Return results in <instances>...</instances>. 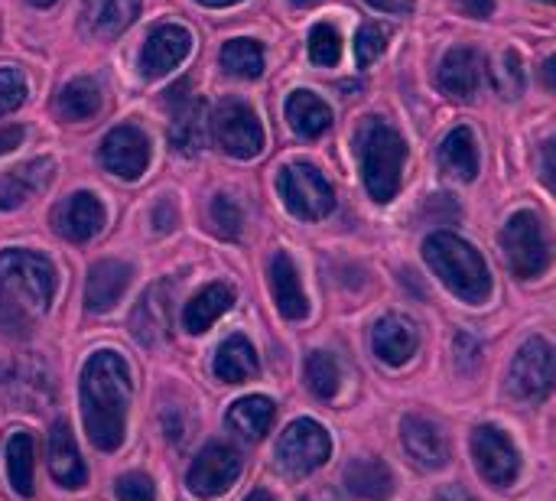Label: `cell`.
<instances>
[{
	"instance_id": "14",
	"label": "cell",
	"mask_w": 556,
	"mask_h": 501,
	"mask_svg": "<svg viewBox=\"0 0 556 501\" xmlns=\"http://www.w3.org/2000/svg\"><path fill=\"white\" fill-rule=\"evenodd\" d=\"M166 104L173 111V127H169V140L176 147V153L182 156H195L205 143L202 134V101L192 95L189 82H179L166 91Z\"/></svg>"
},
{
	"instance_id": "11",
	"label": "cell",
	"mask_w": 556,
	"mask_h": 501,
	"mask_svg": "<svg viewBox=\"0 0 556 501\" xmlns=\"http://www.w3.org/2000/svg\"><path fill=\"white\" fill-rule=\"evenodd\" d=\"M241 476V456L225 443H208L189 466L186 486L195 499H218L225 496Z\"/></svg>"
},
{
	"instance_id": "20",
	"label": "cell",
	"mask_w": 556,
	"mask_h": 501,
	"mask_svg": "<svg viewBox=\"0 0 556 501\" xmlns=\"http://www.w3.org/2000/svg\"><path fill=\"white\" fill-rule=\"evenodd\" d=\"M130 277H134L130 264H124V261H98L88 271V280H85V310L88 313H108L124 297Z\"/></svg>"
},
{
	"instance_id": "6",
	"label": "cell",
	"mask_w": 556,
	"mask_h": 501,
	"mask_svg": "<svg viewBox=\"0 0 556 501\" xmlns=\"http://www.w3.org/2000/svg\"><path fill=\"white\" fill-rule=\"evenodd\" d=\"M277 189H280L287 212L303 222H319L336 209V192H332L329 179L313 163L283 166L277 176Z\"/></svg>"
},
{
	"instance_id": "25",
	"label": "cell",
	"mask_w": 556,
	"mask_h": 501,
	"mask_svg": "<svg viewBox=\"0 0 556 501\" xmlns=\"http://www.w3.org/2000/svg\"><path fill=\"white\" fill-rule=\"evenodd\" d=\"M235 303V290L228 284H208L202 287L182 310V329L189 336H202L212 329L215 320H222Z\"/></svg>"
},
{
	"instance_id": "26",
	"label": "cell",
	"mask_w": 556,
	"mask_h": 501,
	"mask_svg": "<svg viewBox=\"0 0 556 501\" xmlns=\"http://www.w3.org/2000/svg\"><path fill=\"white\" fill-rule=\"evenodd\" d=\"M274 414H277V408H274L270 398L251 394V398H241V401H235V404L228 408L225 424H228V430H231L235 437H241V440H248V443H261V440L270 434Z\"/></svg>"
},
{
	"instance_id": "44",
	"label": "cell",
	"mask_w": 556,
	"mask_h": 501,
	"mask_svg": "<svg viewBox=\"0 0 556 501\" xmlns=\"http://www.w3.org/2000/svg\"><path fill=\"white\" fill-rule=\"evenodd\" d=\"M365 3L375 10H384V13H410L414 10V0H365Z\"/></svg>"
},
{
	"instance_id": "47",
	"label": "cell",
	"mask_w": 556,
	"mask_h": 501,
	"mask_svg": "<svg viewBox=\"0 0 556 501\" xmlns=\"http://www.w3.org/2000/svg\"><path fill=\"white\" fill-rule=\"evenodd\" d=\"M554 68H556V59H547V62H544V85H547L551 91H554V88H556Z\"/></svg>"
},
{
	"instance_id": "30",
	"label": "cell",
	"mask_w": 556,
	"mask_h": 501,
	"mask_svg": "<svg viewBox=\"0 0 556 501\" xmlns=\"http://www.w3.org/2000/svg\"><path fill=\"white\" fill-rule=\"evenodd\" d=\"M287 121H290V127L300 137H319V134L329 130L332 111H329V104L319 95H313V91L303 88V91H293L287 98Z\"/></svg>"
},
{
	"instance_id": "18",
	"label": "cell",
	"mask_w": 556,
	"mask_h": 501,
	"mask_svg": "<svg viewBox=\"0 0 556 501\" xmlns=\"http://www.w3.org/2000/svg\"><path fill=\"white\" fill-rule=\"evenodd\" d=\"M417 346H420V336H417V326L407 316H384V320L375 323L371 349L384 365H391V368L407 365L417 355Z\"/></svg>"
},
{
	"instance_id": "27",
	"label": "cell",
	"mask_w": 556,
	"mask_h": 501,
	"mask_svg": "<svg viewBox=\"0 0 556 501\" xmlns=\"http://www.w3.org/2000/svg\"><path fill=\"white\" fill-rule=\"evenodd\" d=\"M342 479H345V492L355 499L384 501L394 496V476H391L388 463H381V460H368V456L352 460L345 466Z\"/></svg>"
},
{
	"instance_id": "49",
	"label": "cell",
	"mask_w": 556,
	"mask_h": 501,
	"mask_svg": "<svg viewBox=\"0 0 556 501\" xmlns=\"http://www.w3.org/2000/svg\"><path fill=\"white\" fill-rule=\"evenodd\" d=\"M202 7H231V3H241V0H199Z\"/></svg>"
},
{
	"instance_id": "46",
	"label": "cell",
	"mask_w": 556,
	"mask_h": 501,
	"mask_svg": "<svg viewBox=\"0 0 556 501\" xmlns=\"http://www.w3.org/2000/svg\"><path fill=\"white\" fill-rule=\"evenodd\" d=\"M544 179L547 186H554V140L544 143Z\"/></svg>"
},
{
	"instance_id": "16",
	"label": "cell",
	"mask_w": 556,
	"mask_h": 501,
	"mask_svg": "<svg viewBox=\"0 0 556 501\" xmlns=\"http://www.w3.org/2000/svg\"><path fill=\"white\" fill-rule=\"evenodd\" d=\"M189 52H192V33L186 26L163 23L147 36V42L140 49V72L147 78H160V75L173 72Z\"/></svg>"
},
{
	"instance_id": "32",
	"label": "cell",
	"mask_w": 556,
	"mask_h": 501,
	"mask_svg": "<svg viewBox=\"0 0 556 501\" xmlns=\"http://www.w3.org/2000/svg\"><path fill=\"white\" fill-rule=\"evenodd\" d=\"M55 108L65 121H88L101 111V88L94 78H72L59 98H55Z\"/></svg>"
},
{
	"instance_id": "12",
	"label": "cell",
	"mask_w": 556,
	"mask_h": 501,
	"mask_svg": "<svg viewBox=\"0 0 556 501\" xmlns=\"http://www.w3.org/2000/svg\"><path fill=\"white\" fill-rule=\"evenodd\" d=\"M401 443L407 450V456L414 460L417 469L427 473H440L450 466V440L443 434V427L424 414H407L401 421Z\"/></svg>"
},
{
	"instance_id": "22",
	"label": "cell",
	"mask_w": 556,
	"mask_h": 501,
	"mask_svg": "<svg viewBox=\"0 0 556 501\" xmlns=\"http://www.w3.org/2000/svg\"><path fill=\"white\" fill-rule=\"evenodd\" d=\"M140 16V0H85L81 3V26L94 39L121 36Z\"/></svg>"
},
{
	"instance_id": "9",
	"label": "cell",
	"mask_w": 556,
	"mask_h": 501,
	"mask_svg": "<svg viewBox=\"0 0 556 501\" xmlns=\"http://www.w3.org/2000/svg\"><path fill=\"white\" fill-rule=\"evenodd\" d=\"M508 391L518 401H544L554 391V349L547 339H528L508 372Z\"/></svg>"
},
{
	"instance_id": "24",
	"label": "cell",
	"mask_w": 556,
	"mask_h": 501,
	"mask_svg": "<svg viewBox=\"0 0 556 501\" xmlns=\"http://www.w3.org/2000/svg\"><path fill=\"white\" fill-rule=\"evenodd\" d=\"M130 333L137 342L156 346L169 336V290L166 284H156L143 293V300L137 303L134 316H130Z\"/></svg>"
},
{
	"instance_id": "37",
	"label": "cell",
	"mask_w": 556,
	"mask_h": 501,
	"mask_svg": "<svg viewBox=\"0 0 556 501\" xmlns=\"http://www.w3.org/2000/svg\"><path fill=\"white\" fill-rule=\"evenodd\" d=\"M495 91L502 98H518L525 91V68H521V55L515 49H508L502 59H498V68H495Z\"/></svg>"
},
{
	"instance_id": "4",
	"label": "cell",
	"mask_w": 556,
	"mask_h": 501,
	"mask_svg": "<svg viewBox=\"0 0 556 501\" xmlns=\"http://www.w3.org/2000/svg\"><path fill=\"white\" fill-rule=\"evenodd\" d=\"M355 150H358L362 179H365L368 196L381 205L391 202L404 179V163H407L404 137L381 117H365L355 134Z\"/></svg>"
},
{
	"instance_id": "23",
	"label": "cell",
	"mask_w": 556,
	"mask_h": 501,
	"mask_svg": "<svg viewBox=\"0 0 556 501\" xmlns=\"http://www.w3.org/2000/svg\"><path fill=\"white\" fill-rule=\"evenodd\" d=\"M267 277H270V290H274V300H277L280 316H283V320H290V323L306 320L309 303H306V293H303L300 274H296L293 261H290L283 251H277V254L270 258V271H267Z\"/></svg>"
},
{
	"instance_id": "2",
	"label": "cell",
	"mask_w": 556,
	"mask_h": 501,
	"mask_svg": "<svg viewBox=\"0 0 556 501\" xmlns=\"http://www.w3.org/2000/svg\"><path fill=\"white\" fill-rule=\"evenodd\" d=\"M55 297V267L26 248L0 254V333L29 336Z\"/></svg>"
},
{
	"instance_id": "33",
	"label": "cell",
	"mask_w": 556,
	"mask_h": 501,
	"mask_svg": "<svg viewBox=\"0 0 556 501\" xmlns=\"http://www.w3.org/2000/svg\"><path fill=\"white\" fill-rule=\"evenodd\" d=\"M222 65L235 78H257L264 72V49L257 39H228L222 46Z\"/></svg>"
},
{
	"instance_id": "21",
	"label": "cell",
	"mask_w": 556,
	"mask_h": 501,
	"mask_svg": "<svg viewBox=\"0 0 556 501\" xmlns=\"http://www.w3.org/2000/svg\"><path fill=\"white\" fill-rule=\"evenodd\" d=\"M49 473L62 489H81L88 483V469L78 456L75 437L65 421H55L49 430Z\"/></svg>"
},
{
	"instance_id": "52",
	"label": "cell",
	"mask_w": 556,
	"mask_h": 501,
	"mask_svg": "<svg viewBox=\"0 0 556 501\" xmlns=\"http://www.w3.org/2000/svg\"><path fill=\"white\" fill-rule=\"evenodd\" d=\"M547 3H554V0H547Z\"/></svg>"
},
{
	"instance_id": "7",
	"label": "cell",
	"mask_w": 556,
	"mask_h": 501,
	"mask_svg": "<svg viewBox=\"0 0 556 501\" xmlns=\"http://www.w3.org/2000/svg\"><path fill=\"white\" fill-rule=\"evenodd\" d=\"M329 456H332V437L323 424H316L309 417L293 421L277 443V463L293 479L316 473L319 466L329 463Z\"/></svg>"
},
{
	"instance_id": "1",
	"label": "cell",
	"mask_w": 556,
	"mask_h": 501,
	"mask_svg": "<svg viewBox=\"0 0 556 501\" xmlns=\"http://www.w3.org/2000/svg\"><path fill=\"white\" fill-rule=\"evenodd\" d=\"M130 368L117 352H94L81 368V421L88 430V440L114 453L124 443L127 430V408H130Z\"/></svg>"
},
{
	"instance_id": "50",
	"label": "cell",
	"mask_w": 556,
	"mask_h": 501,
	"mask_svg": "<svg viewBox=\"0 0 556 501\" xmlns=\"http://www.w3.org/2000/svg\"><path fill=\"white\" fill-rule=\"evenodd\" d=\"M29 3H33V7H52L55 0H29Z\"/></svg>"
},
{
	"instance_id": "39",
	"label": "cell",
	"mask_w": 556,
	"mask_h": 501,
	"mask_svg": "<svg viewBox=\"0 0 556 501\" xmlns=\"http://www.w3.org/2000/svg\"><path fill=\"white\" fill-rule=\"evenodd\" d=\"M26 98V78L16 65L0 68V117L10 114L13 108H20Z\"/></svg>"
},
{
	"instance_id": "17",
	"label": "cell",
	"mask_w": 556,
	"mask_h": 501,
	"mask_svg": "<svg viewBox=\"0 0 556 501\" xmlns=\"http://www.w3.org/2000/svg\"><path fill=\"white\" fill-rule=\"evenodd\" d=\"M52 176H55V160L49 156H36L0 176V212H13L23 202H29L36 192H42L52 183Z\"/></svg>"
},
{
	"instance_id": "10",
	"label": "cell",
	"mask_w": 556,
	"mask_h": 501,
	"mask_svg": "<svg viewBox=\"0 0 556 501\" xmlns=\"http://www.w3.org/2000/svg\"><path fill=\"white\" fill-rule=\"evenodd\" d=\"M472 460L479 476L495 486V489H508L515 486L518 473H521V456L518 447L511 443V437L492 424H482L472 430Z\"/></svg>"
},
{
	"instance_id": "5",
	"label": "cell",
	"mask_w": 556,
	"mask_h": 501,
	"mask_svg": "<svg viewBox=\"0 0 556 501\" xmlns=\"http://www.w3.org/2000/svg\"><path fill=\"white\" fill-rule=\"evenodd\" d=\"M502 251L508 258V267L521 280H534L551 267V245L544 222L534 212H518L511 222L502 228Z\"/></svg>"
},
{
	"instance_id": "41",
	"label": "cell",
	"mask_w": 556,
	"mask_h": 501,
	"mask_svg": "<svg viewBox=\"0 0 556 501\" xmlns=\"http://www.w3.org/2000/svg\"><path fill=\"white\" fill-rule=\"evenodd\" d=\"M424 215H427V222H433L437 215H440V222H453V218H459V205L450 196H433V199H427Z\"/></svg>"
},
{
	"instance_id": "51",
	"label": "cell",
	"mask_w": 556,
	"mask_h": 501,
	"mask_svg": "<svg viewBox=\"0 0 556 501\" xmlns=\"http://www.w3.org/2000/svg\"><path fill=\"white\" fill-rule=\"evenodd\" d=\"M293 3H313V0H293Z\"/></svg>"
},
{
	"instance_id": "35",
	"label": "cell",
	"mask_w": 556,
	"mask_h": 501,
	"mask_svg": "<svg viewBox=\"0 0 556 501\" xmlns=\"http://www.w3.org/2000/svg\"><path fill=\"white\" fill-rule=\"evenodd\" d=\"M342 55V36L332 23H316L309 33V59L316 65H336Z\"/></svg>"
},
{
	"instance_id": "40",
	"label": "cell",
	"mask_w": 556,
	"mask_h": 501,
	"mask_svg": "<svg viewBox=\"0 0 556 501\" xmlns=\"http://www.w3.org/2000/svg\"><path fill=\"white\" fill-rule=\"evenodd\" d=\"M114 492H117V499L121 501H156V486H153V479L143 476V473H127V476H121L117 486H114Z\"/></svg>"
},
{
	"instance_id": "13",
	"label": "cell",
	"mask_w": 556,
	"mask_h": 501,
	"mask_svg": "<svg viewBox=\"0 0 556 501\" xmlns=\"http://www.w3.org/2000/svg\"><path fill=\"white\" fill-rule=\"evenodd\" d=\"M101 163L121 179H140L150 166V140L140 127L121 124L101 140Z\"/></svg>"
},
{
	"instance_id": "8",
	"label": "cell",
	"mask_w": 556,
	"mask_h": 501,
	"mask_svg": "<svg viewBox=\"0 0 556 501\" xmlns=\"http://www.w3.org/2000/svg\"><path fill=\"white\" fill-rule=\"evenodd\" d=\"M212 134H215L218 147L235 160H254L264 150L261 121L251 111V104H244L238 98L218 104V111L212 114Z\"/></svg>"
},
{
	"instance_id": "38",
	"label": "cell",
	"mask_w": 556,
	"mask_h": 501,
	"mask_svg": "<svg viewBox=\"0 0 556 501\" xmlns=\"http://www.w3.org/2000/svg\"><path fill=\"white\" fill-rule=\"evenodd\" d=\"M388 49V29L378 26V23H368L358 29V39H355V55H358V65H371L375 59H381V52Z\"/></svg>"
},
{
	"instance_id": "48",
	"label": "cell",
	"mask_w": 556,
	"mask_h": 501,
	"mask_svg": "<svg viewBox=\"0 0 556 501\" xmlns=\"http://www.w3.org/2000/svg\"><path fill=\"white\" fill-rule=\"evenodd\" d=\"M244 501H277V499H274L270 492H264V489H254V492H251Z\"/></svg>"
},
{
	"instance_id": "42",
	"label": "cell",
	"mask_w": 556,
	"mask_h": 501,
	"mask_svg": "<svg viewBox=\"0 0 556 501\" xmlns=\"http://www.w3.org/2000/svg\"><path fill=\"white\" fill-rule=\"evenodd\" d=\"M153 228L156 231H173L176 228V205L173 199H160L153 209Z\"/></svg>"
},
{
	"instance_id": "31",
	"label": "cell",
	"mask_w": 556,
	"mask_h": 501,
	"mask_svg": "<svg viewBox=\"0 0 556 501\" xmlns=\"http://www.w3.org/2000/svg\"><path fill=\"white\" fill-rule=\"evenodd\" d=\"M33 460H36V450H33V437L26 430H16L10 434L7 440V479H10V489L23 499H29L36 492V483H33Z\"/></svg>"
},
{
	"instance_id": "34",
	"label": "cell",
	"mask_w": 556,
	"mask_h": 501,
	"mask_svg": "<svg viewBox=\"0 0 556 501\" xmlns=\"http://www.w3.org/2000/svg\"><path fill=\"white\" fill-rule=\"evenodd\" d=\"M306 385L319 401H332L339 394V385H342L339 362L329 352H313L306 359Z\"/></svg>"
},
{
	"instance_id": "19",
	"label": "cell",
	"mask_w": 556,
	"mask_h": 501,
	"mask_svg": "<svg viewBox=\"0 0 556 501\" xmlns=\"http://www.w3.org/2000/svg\"><path fill=\"white\" fill-rule=\"evenodd\" d=\"M482 52L472 49V46H456L443 55L440 62V88L450 95V98H459V101H469L476 91H479V82H482Z\"/></svg>"
},
{
	"instance_id": "36",
	"label": "cell",
	"mask_w": 556,
	"mask_h": 501,
	"mask_svg": "<svg viewBox=\"0 0 556 501\" xmlns=\"http://www.w3.org/2000/svg\"><path fill=\"white\" fill-rule=\"evenodd\" d=\"M208 225H212V231L218 238H238L241 225H244V215H241V209L228 196H215L208 202Z\"/></svg>"
},
{
	"instance_id": "15",
	"label": "cell",
	"mask_w": 556,
	"mask_h": 501,
	"mask_svg": "<svg viewBox=\"0 0 556 501\" xmlns=\"http://www.w3.org/2000/svg\"><path fill=\"white\" fill-rule=\"evenodd\" d=\"M52 228L65 241H75V245H85V241L98 238L101 228H104V205H101V199L91 196V192H75V196L62 199L52 209Z\"/></svg>"
},
{
	"instance_id": "29",
	"label": "cell",
	"mask_w": 556,
	"mask_h": 501,
	"mask_svg": "<svg viewBox=\"0 0 556 501\" xmlns=\"http://www.w3.org/2000/svg\"><path fill=\"white\" fill-rule=\"evenodd\" d=\"M440 166L446 176H456L463 183H472L479 176V147L469 127H456L443 147H440Z\"/></svg>"
},
{
	"instance_id": "3",
	"label": "cell",
	"mask_w": 556,
	"mask_h": 501,
	"mask_svg": "<svg viewBox=\"0 0 556 501\" xmlns=\"http://www.w3.org/2000/svg\"><path fill=\"white\" fill-rule=\"evenodd\" d=\"M424 258L430 271L440 277V284L456 293L459 300L479 306L492 297V274L485 258L459 235L453 231H433L424 241Z\"/></svg>"
},
{
	"instance_id": "28",
	"label": "cell",
	"mask_w": 556,
	"mask_h": 501,
	"mask_svg": "<svg viewBox=\"0 0 556 501\" xmlns=\"http://www.w3.org/2000/svg\"><path fill=\"white\" fill-rule=\"evenodd\" d=\"M257 372H261L257 352H254V346L244 336H228L218 346V352H215V378L218 381L241 385V381L257 378Z\"/></svg>"
},
{
	"instance_id": "45",
	"label": "cell",
	"mask_w": 556,
	"mask_h": 501,
	"mask_svg": "<svg viewBox=\"0 0 556 501\" xmlns=\"http://www.w3.org/2000/svg\"><path fill=\"white\" fill-rule=\"evenodd\" d=\"M463 7H466V13H472V16H492V10H495V0H463Z\"/></svg>"
},
{
	"instance_id": "43",
	"label": "cell",
	"mask_w": 556,
	"mask_h": 501,
	"mask_svg": "<svg viewBox=\"0 0 556 501\" xmlns=\"http://www.w3.org/2000/svg\"><path fill=\"white\" fill-rule=\"evenodd\" d=\"M23 143V127H0V156L3 153H10V150H16Z\"/></svg>"
}]
</instances>
